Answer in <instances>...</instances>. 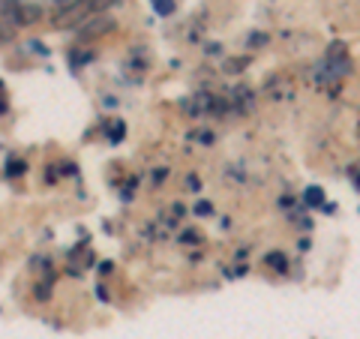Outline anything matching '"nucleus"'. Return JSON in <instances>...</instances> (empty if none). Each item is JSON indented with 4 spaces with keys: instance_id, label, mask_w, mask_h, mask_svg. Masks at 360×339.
I'll return each mask as SVG.
<instances>
[{
    "instance_id": "20e7f679",
    "label": "nucleus",
    "mask_w": 360,
    "mask_h": 339,
    "mask_svg": "<svg viewBox=\"0 0 360 339\" xmlns=\"http://www.w3.org/2000/svg\"><path fill=\"white\" fill-rule=\"evenodd\" d=\"M267 264L274 267V270H285V255L283 252H270L267 255Z\"/></svg>"
},
{
    "instance_id": "6e6552de",
    "label": "nucleus",
    "mask_w": 360,
    "mask_h": 339,
    "mask_svg": "<svg viewBox=\"0 0 360 339\" xmlns=\"http://www.w3.org/2000/svg\"><path fill=\"white\" fill-rule=\"evenodd\" d=\"M21 168H25V165H21V162H15V165H13V162H9V174H15V177H18V174H21Z\"/></svg>"
},
{
    "instance_id": "7ed1b4c3",
    "label": "nucleus",
    "mask_w": 360,
    "mask_h": 339,
    "mask_svg": "<svg viewBox=\"0 0 360 339\" xmlns=\"http://www.w3.org/2000/svg\"><path fill=\"white\" fill-rule=\"evenodd\" d=\"M15 33H18V27L13 25V21L0 18V45H4V42H13V39H15Z\"/></svg>"
},
{
    "instance_id": "f257e3e1",
    "label": "nucleus",
    "mask_w": 360,
    "mask_h": 339,
    "mask_svg": "<svg viewBox=\"0 0 360 339\" xmlns=\"http://www.w3.org/2000/svg\"><path fill=\"white\" fill-rule=\"evenodd\" d=\"M42 9L37 4H21V0H6V6L0 9V18L13 21L15 27H27L33 21H39Z\"/></svg>"
},
{
    "instance_id": "423d86ee",
    "label": "nucleus",
    "mask_w": 360,
    "mask_h": 339,
    "mask_svg": "<svg viewBox=\"0 0 360 339\" xmlns=\"http://www.w3.org/2000/svg\"><path fill=\"white\" fill-rule=\"evenodd\" d=\"M153 9H156V13H162V15H168V13H172V0H153Z\"/></svg>"
},
{
    "instance_id": "f03ea898",
    "label": "nucleus",
    "mask_w": 360,
    "mask_h": 339,
    "mask_svg": "<svg viewBox=\"0 0 360 339\" xmlns=\"http://www.w3.org/2000/svg\"><path fill=\"white\" fill-rule=\"evenodd\" d=\"M108 30H115V21H111L108 15H94V18H87L82 30H78V39H96V37H105Z\"/></svg>"
},
{
    "instance_id": "1a4fd4ad",
    "label": "nucleus",
    "mask_w": 360,
    "mask_h": 339,
    "mask_svg": "<svg viewBox=\"0 0 360 339\" xmlns=\"http://www.w3.org/2000/svg\"><path fill=\"white\" fill-rule=\"evenodd\" d=\"M357 186H360V177H357Z\"/></svg>"
},
{
    "instance_id": "0eeeda50",
    "label": "nucleus",
    "mask_w": 360,
    "mask_h": 339,
    "mask_svg": "<svg viewBox=\"0 0 360 339\" xmlns=\"http://www.w3.org/2000/svg\"><path fill=\"white\" fill-rule=\"evenodd\" d=\"M307 201H309V205H321V192L319 189H309L307 192Z\"/></svg>"
},
{
    "instance_id": "39448f33",
    "label": "nucleus",
    "mask_w": 360,
    "mask_h": 339,
    "mask_svg": "<svg viewBox=\"0 0 360 339\" xmlns=\"http://www.w3.org/2000/svg\"><path fill=\"white\" fill-rule=\"evenodd\" d=\"M111 4H117V0H87V6H90V15H96V13H103L105 6Z\"/></svg>"
}]
</instances>
